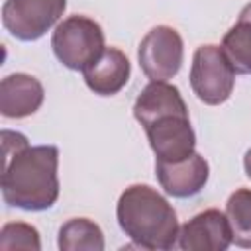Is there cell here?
Masks as SVG:
<instances>
[{"label": "cell", "instance_id": "cell-10", "mask_svg": "<svg viewBox=\"0 0 251 251\" xmlns=\"http://www.w3.org/2000/svg\"><path fill=\"white\" fill-rule=\"evenodd\" d=\"M82 75L86 86L94 94L112 96L127 84L131 65L124 51H120L118 47H106L100 57L82 71Z\"/></svg>", "mask_w": 251, "mask_h": 251}, {"label": "cell", "instance_id": "cell-3", "mask_svg": "<svg viewBox=\"0 0 251 251\" xmlns=\"http://www.w3.org/2000/svg\"><path fill=\"white\" fill-rule=\"evenodd\" d=\"M116 216L122 231L139 247L171 249L178 239V220L173 206L147 184L127 186L118 200Z\"/></svg>", "mask_w": 251, "mask_h": 251}, {"label": "cell", "instance_id": "cell-15", "mask_svg": "<svg viewBox=\"0 0 251 251\" xmlns=\"http://www.w3.org/2000/svg\"><path fill=\"white\" fill-rule=\"evenodd\" d=\"M41 241L33 226L10 222L0 231V251H39Z\"/></svg>", "mask_w": 251, "mask_h": 251}, {"label": "cell", "instance_id": "cell-1", "mask_svg": "<svg viewBox=\"0 0 251 251\" xmlns=\"http://www.w3.org/2000/svg\"><path fill=\"white\" fill-rule=\"evenodd\" d=\"M2 196L6 204L27 212L51 208L59 198V149L27 143V137L2 131Z\"/></svg>", "mask_w": 251, "mask_h": 251}, {"label": "cell", "instance_id": "cell-17", "mask_svg": "<svg viewBox=\"0 0 251 251\" xmlns=\"http://www.w3.org/2000/svg\"><path fill=\"white\" fill-rule=\"evenodd\" d=\"M239 20H245V22H249V24H251V4H247V6L241 10Z\"/></svg>", "mask_w": 251, "mask_h": 251}, {"label": "cell", "instance_id": "cell-9", "mask_svg": "<svg viewBox=\"0 0 251 251\" xmlns=\"http://www.w3.org/2000/svg\"><path fill=\"white\" fill-rule=\"evenodd\" d=\"M155 171L161 188L175 198L198 194L208 182L210 175L208 161L198 153H192L180 161H157Z\"/></svg>", "mask_w": 251, "mask_h": 251}, {"label": "cell", "instance_id": "cell-2", "mask_svg": "<svg viewBox=\"0 0 251 251\" xmlns=\"http://www.w3.org/2000/svg\"><path fill=\"white\" fill-rule=\"evenodd\" d=\"M133 116L143 126L157 161H180L194 153V129L176 86L151 80L139 92Z\"/></svg>", "mask_w": 251, "mask_h": 251}, {"label": "cell", "instance_id": "cell-8", "mask_svg": "<svg viewBox=\"0 0 251 251\" xmlns=\"http://www.w3.org/2000/svg\"><path fill=\"white\" fill-rule=\"evenodd\" d=\"M229 243V222L216 208L196 214L178 231V247L184 251H224Z\"/></svg>", "mask_w": 251, "mask_h": 251}, {"label": "cell", "instance_id": "cell-11", "mask_svg": "<svg viewBox=\"0 0 251 251\" xmlns=\"http://www.w3.org/2000/svg\"><path fill=\"white\" fill-rule=\"evenodd\" d=\"M41 82L25 73H14L0 82V114L6 118H27L43 104Z\"/></svg>", "mask_w": 251, "mask_h": 251}, {"label": "cell", "instance_id": "cell-13", "mask_svg": "<svg viewBox=\"0 0 251 251\" xmlns=\"http://www.w3.org/2000/svg\"><path fill=\"white\" fill-rule=\"evenodd\" d=\"M226 218L231 229V243L251 247V190L237 188L226 204Z\"/></svg>", "mask_w": 251, "mask_h": 251}, {"label": "cell", "instance_id": "cell-16", "mask_svg": "<svg viewBox=\"0 0 251 251\" xmlns=\"http://www.w3.org/2000/svg\"><path fill=\"white\" fill-rule=\"evenodd\" d=\"M243 169H245V175L251 178V149H247V153L243 157Z\"/></svg>", "mask_w": 251, "mask_h": 251}, {"label": "cell", "instance_id": "cell-12", "mask_svg": "<svg viewBox=\"0 0 251 251\" xmlns=\"http://www.w3.org/2000/svg\"><path fill=\"white\" fill-rule=\"evenodd\" d=\"M59 249L63 251H102L104 235L98 224L88 218H73L59 229Z\"/></svg>", "mask_w": 251, "mask_h": 251}, {"label": "cell", "instance_id": "cell-14", "mask_svg": "<svg viewBox=\"0 0 251 251\" xmlns=\"http://www.w3.org/2000/svg\"><path fill=\"white\" fill-rule=\"evenodd\" d=\"M222 51L235 73L249 75L251 73V24L245 20H237V24L226 31L222 39Z\"/></svg>", "mask_w": 251, "mask_h": 251}, {"label": "cell", "instance_id": "cell-6", "mask_svg": "<svg viewBox=\"0 0 251 251\" xmlns=\"http://www.w3.org/2000/svg\"><path fill=\"white\" fill-rule=\"evenodd\" d=\"M139 67L151 80L173 78L184 59V43L180 33L171 25H157L145 33L137 49Z\"/></svg>", "mask_w": 251, "mask_h": 251}, {"label": "cell", "instance_id": "cell-7", "mask_svg": "<svg viewBox=\"0 0 251 251\" xmlns=\"http://www.w3.org/2000/svg\"><path fill=\"white\" fill-rule=\"evenodd\" d=\"M67 8V0H6L2 6L4 27L22 41L39 39Z\"/></svg>", "mask_w": 251, "mask_h": 251}, {"label": "cell", "instance_id": "cell-5", "mask_svg": "<svg viewBox=\"0 0 251 251\" xmlns=\"http://www.w3.org/2000/svg\"><path fill=\"white\" fill-rule=\"evenodd\" d=\"M235 71L218 45H200L194 51L190 67V86L198 100L218 106L231 96Z\"/></svg>", "mask_w": 251, "mask_h": 251}, {"label": "cell", "instance_id": "cell-4", "mask_svg": "<svg viewBox=\"0 0 251 251\" xmlns=\"http://www.w3.org/2000/svg\"><path fill=\"white\" fill-rule=\"evenodd\" d=\"M55 57L71 71H84L106 49L102 27L86 16H69L53 31Z\"/></svg>", "mask_w": 251, "mask_h": 251}]
</instances>
